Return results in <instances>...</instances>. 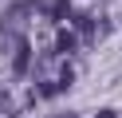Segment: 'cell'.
<instances>
[{
    "label": "cell",
    "mask_w": 122,
    "mask_h": 118,
    "mask_svg": "<svg viewBox=\"0 0 122 118\" xmlns=\"http://www.w3.org/2000/svg\"><path fill=\"white\" fill-rule=\"evenodd\" d=\"M28 67H32V47H28V39L16 47V55H12V71L16 75H28Z\"/></svg>",
    "instance_id": "6da1fadb"
},
{
    "label": "cell",
    "mask_w": 122,
    "mask_h": 118,
    "mask_svg": "<svg viewBox=\"0 0 122 118\" xmlns=\"http://www.w3.org/2000/svg\"><path fill=\"white\" fill-rule=\"evenodd\" d=\"M20 43H24V36H20V31H12V28H0V51H4V55H16V47Z\"/></svg>",
    "instance_id": "7a4b0ae2"
},
{
    "label": "cell",
    "mask_w": 122,
    "mask_h": 118,
    "mask_svg": "<svg viewBox=\"0 0 122 118\" xmlns=\"http://www.w3.org/2000/svg\"><path fill=\"white\" fill-rule=\"evenodd\" d=\"M0 114H4V118L12 114V94H8V87H0Z\"/></svg>",
    "instance_id": "3957f363"
},
{
    "label": "cell",
    "mask_w": 122,
    "mask_h": 118,
    "mask_svg": "<svg viewBox=\"0 0 122 118\" xmlns=\"http://www.w3.org/2000/svg\"><path fill=\"white\" fill-rule=\"evenodd\" d=\"M75 28H79L83 43H87V39H91V20H87V16H75Z\"/></svg>",
    "instance_id": "277c9868"
},
{
    "label": "cell",
    "mask_w": 122,
    "mask_h": 118,
    "mask_svg": "<svg viewBox=\"0 0 122 118\" xmlns=\"http://www.w3.org/2000/svg\"><path fill=\"white\" fill-rule=\"evenodd\" d=\"M59 118H75V114H59Z\"/></svg>",
    "instance_id": "5b68a950"
}]
</instances>
